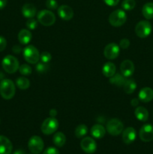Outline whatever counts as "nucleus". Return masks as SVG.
Here are the masks:
<instances>
[{
	"instance_id": "7",
	"label": "nucleus",
	"mask_w": 153,
	"mask_h": 154,
	"mask_svg": "<svg viewBox=\"0 0 153 154\" xmlns=\"http://www.w3.org/2000/svg\"><path fill=\"white\" fill-rule=\"evenodd\" d=\"M58 128V121L55 117H49L45 119L41 125V132L44 135H51L54 133Z\"/></svg>"
},
{
	"instance_id": "40",
	"label": "nucleus",
	"mask_w": 153,
	"mask_h": 154,
	"mask_svg": "<svg viewBox=\"0 0 153 154\" xmlns=\"http://www.w3.org/2000/svg\"><path fill=\"white\" fill-rule=\"evenodd\" d=\"M130 104H131L132 106L136 107L139 104V100L137 99H133L131 101H130Z\"/></svg>"
},
{
	"instance_id": "41",
	"label": "nucleus",
	"mask_w": 153,
	"mask_h": 154,
	"mask_svg": "<svg viewBox=\"0 0 153 154\" xmlns=\"http://www.w3.org/2000/svg\"><path fill=\"white\" fill-rule=\"evenodd\" d=\"M7 5V0H0V9H3Z\"/></svg>"
},
{
	"instance_id": "15",
	"label": "nucleus",
	"mask_w": 153,
	"mask_h": 154,
	"mask_svg": "<svg viewBox=\"0 0 153 154\" xmlns=\"http://www.w3.org/2000/svg\"><path fill=\"white\" fill-rule=\"evenodd\" d=\"M136 130L133 127H128L122 131V140L124 144H132L136 139Z\"/></svg>"
},
{
	"instance_id": "32",
	"label": "nucleus",
	"mask_w": 153,
	"mask_h": 154,
	"mask_svg": "<svg viewBox=\"0 0 153 154\" xmlns=\"http://www.w3.org/2000/svg\"><path fill=\"white\" fill-rule=\"evenodd\" d=\"M26 25L27 29L28 30H34L38 27V21L36 20L33 19V18H29L26 21Z\"/></svg>"
},
{
	"instance_id": "25",
	"label": "nucleus",
	"mask_w": 153,
	"mask_h": 154,
	"mask_svg": "<svg viewBox=\"0 0 153 154\" xmlns=\"http://www.w3.org/2000/svg\"><path fill=\"white\" fill-rule=\"evenodd\" d=\"M126 80L124 79V77L122 74H115L112 77L110 78V83L111 84L117 86V87H122L124 85Z\"/></svg>"
},
{
	"instance_id": "39",
	"label": "nucleus",
	"mask_w": 153,
	"mask_h": 154,
	"mask_svg": "<svg viewBox=\"0 0 153 154\" xmlns=\"http://www.w3.org/2000/svg\"><path fill=\"white\" fill-rule=\"evenodd\" d=\"M21 50L22 49H21L20 46H19V45H15V46L13 48V51L15 53V54H20Z\"/></svg>"
},
{
	"instance_id": "24",
	"label": "nucleus",
	"mask_w": 153,
	"mask_h": 154,
	"mask_svg": "<svg viewBox=\"0 0 153 154\" xmlns=\"http://www.w3.org/2000/svg\"><path fill=\"white\" fill-rule=\"evenodd\" d=\"M136 88V84L134 80L133 79H128L124 82L123 85V89H124V93L127 94H131L135 91Z\"/></svg>"
},
{
	"instance_id": "31",
	"label": "nucleus",
	"mask_w": 153,
	"mask_h": 154,
	"mask_svg": "<svg viewBox=\"0 0 153 154\" xmlns=\"http://www.w3.org/2000/svg\"><path fill=\"white\" fill-rule=\"evenodd\" d=\"M19 71L21 75L27 76V75H31L32 72V69L31 66H28V65L22 64V66H20L19 67Z\"/></svg>"
},
{
	"instance_id": "21",
	"label": "nucleus",
	"mask_w": 153,
	"mask_h": 154,
	"mask_svg": "<svg viewBox=\"0 0 153 154\" xmlns=\"http://www.w3.org/2000/svg\"><path fill=\"white\" fill-rule=\"evenodd\" d=\"M134 114L136 118L138 120L142 122H146L148 118V112L147 109H146L144 107L139 106L135 108Z\"/></svg>"
},
{
	"instance_id": "27",
	"label": "nucleus",
	"mask_w": 153,
	"mask_h": 154,
	"mask_svg": "<svg viewBox=\"0 0 153 154\" xmlns=\"http://www.w3.org/2000/svg\"><path fill=\"white\" fill-rule=\"evenodd\" d=\"M16 84L20 90H27L30 86V81L25 77H19L16 78Z\"/></svg>"
},
{
	"instance_id": "29",
	"label": "nucleus",
	"mask_w": 153,
	"mask_h": 154,
	"mask_svg": "<svg viewBox=\"0 0 153 154\" xmlns=\"http://www.w3.org/2000/svg\"><path fill=\"white\" fill-rule=\"evenodd\" d=\"M136 5L135 0H124L122 3V7L125 11L133 10Z\"/></svg>"
},
{
	"instance_id": "36",
	"label": "nucleus",
	"mask_w": 153,
	"mask_h": 154,
	"mask_svg": "<svg viewBox=\"0 0 153 154\" xmlns=\"http://www.w3.org/2000/svg\"><path fill=\"white\" fill-rule=\"evenodd\" d=\"M43 154H59V152H58V150L56 147H50L46 149Z\"/></svg>"
},
{
	"instance_id": "16",
	"label": "nucleus",
	"mask_w": 153,
	"mask_h": 154,
	"mask_svg": "<svg viewBox=\"0 0 153 154\" xmlns=\"http://www.w3.org/2000/svg\"><path fill=\"white\" fill-rule=\"evenodd\" d=\"M13 145L10 140L4 135H0V154H10Z\"/></svg>"
},
{
	"instance_id": "34",
	"label": "nucleus",
	"mask_w": 153,
	"mask_h": 154,
	"mask_svg": "<svg viewBox=\"0 0 153 154\" xmlns=\"http://www.w3.org/2000/svg\"><path fill=\"white\" fill-rule=\"evenodd\" d=\"M46 6L50 10H56L58 8V3L56 0H46Z\"/></svg>"
},
{
	"instance_id": "26",
	"label": "nucleus",
	"mask_w": 153,
	"mask_h": 154,
	"mask_svg": "<svg viewBox=\"0 0 153 154\" xmlns=\"http://www.w3.org/2000/svg\"><path fill=\"white\" fill-rule=\"evenodd\" d=\"M52 141H53L54 144L56 146H57L58 147H61L65 144L66 137L62 132H58L52 137Z\"/></svg>"
},
{
	"instance_id": "5",
	"label": "nucleus",
	"mask_w": 153,
	"mask_h": 154,
	"mask_svg": "<svg viewBox=\"0 0 153 154\" xmlns=\"http://www.w3.org/2000/svg\"><path fill=\"white\" fill-rule=\"evenodd\" d=\"M124 130L122 122L117 118H112L106 123V131L108 133L113 136H117Z\"/></svg>"
},
{
	"instance_id": "8",
	"label": "nucleus",
	"mask_w": 153,
	"mask_h": 154,
	"mask_svg": "<svg viewBox=\"0 0 153 154\" xmlns=\"http://www.w3.org/2000/svg\"><path fill=\"white\" fill-rule=\"evenodd\" d=\"M151 23L147 20H141L135 26V33L138 37L141 38H146L152 32Z\"/></svg>"
},
{
	"instance_id": "43",
	"label": "nucleus",
	"mask_w": 153,
	"mask_h": 154,
	"mask_svg": "<svg viewBox=\"0 0 153 154\" xmlns=\"http://www.w3.org/2000/svg\"><path fill=\"white\" fill-rule=\"evenodd\" d=\"M13 154H25V151H24V150H20H20H15V151L14 152Z\"/></svg>"
},
{
	"instance_id": "10",
	"label": "nucleus",
	"mask_w": 153,
	"mask_h": 154,
	"mask_svg": "<svg viewBox=\"0 0 153 154\" xmlns=\"http://www.w3.org/2000/svg\"><path fill=\"white\" fill-rule=\"evenodd\" d=\"M120 48L115 43H110L106 45L104 51V57L108 60H115L119 55Z\"/></svg>"
},
{
	"instance_id": "18",
	"label": "nucleus",
	"mask_w": 153,
	"mask_h": 154,
	"mask_svg": "<svg viewBox=\"0 0 153 154\" xmlns=\"http://www.w3.org/2000/svg\"><path fill=\"white\" fill-rule=\"evenodd\" d=\"M32 38V35L31 32L26 29H21L18 34V40L22 45L28 44L31 42Z\"/></svg>"
},
{
	"instance_id": "13",
	"label": "nucleus",
	"mask_w": 153,
	"mask_h": 154,
	"mask_svg": "<svg viewBox=\"0 0 153 154\" xmlns=\"http://www.w3.org/2000/svg\"><path fill=\"white\" fill-rule=\"evenodd\" d=\"M134 65L133 62L129 60H125L121 63L120 66V71L121 73L124 78H128L130 77L134 72Z\"/></svg>"
},
{
	"instance_id": "1",
	"label": "nucleus",
	"mask_w": 153,
	"mask_h": 154,
	"mask_svg": "<svg viewBox=\"0 0 153 154\" xmlns=\"http://www.w3.org/2000/svg\"><path fill=\"white\" fill-rule=\"evenodd\" d=\"M16 88L11 80L4 79L0 82V95L3 99L8 100L14 96Z\"/></svg>"
},
{
	"instance_id": "23",
	"label": "nucleus",
	"mask_w": 153,
	"mask_h": 154,
	"mask_svg": "<svg viewBox=\"0 0 153 154\" xmlns=\"http://www.w3.org/2000/svg\"><path fill=\"white\" fill-rule=\"evenodd\" d=\"M142 14L146 19H153V2L146 3L142 8Z\"/></svg>"
},
{
	"instance_id": "4",
	"label": "nucleus",
	"mask_w": 153,
	"mask_h": 154,
	"mask_svg": "<svg viewBox=\"0 0 153 154\" xmlns=\"http://www.w3.org/2000/svg\"><path fill=\"white\" fill-rule=\"evenodd\" d=\"M23 57L26 62L30 64H36L40 60V54L35 47L32 45L26 46L23 50Z\"/></svg>"
},
{
	"instance_id": "33",
	"label": "nucleus",
	"mask_w": 153,
	"mask_h": 154,
	"mask_svg": "<svg viewBox=\"0 0 153 154\" xmlns=\"http://www.w3.org/2000/svg\"><path fill=\"white\" fill-rule=\"evenodd\" d=\"M52 59V56L49 52H43L40 54V60L42 63H48Z\"/></svg>"
},
{
	"instance_id": "35",
	"label": "nucleus",
	"mask_w": 153,
	"mask_h": 154,
	"mask_svg": "<svg viewBox=\"0 0 153 154\" xmlns=\"http://www.w3.org/2000/svg\"><path fill=\"white\" fill-rule=\"evenodd\" d=\"M130 45V41L128 38H122L119 42V48L122 49H127Z\"/></svg>"
},
{
	"instance_id": "2",
	"label": "nucleus",
	"mask_w": 153,
	"mask_h": 154,
	"mask_svg": "<svg viewBox=\"0 0 153 154\" xmlns=\"http://www.w3.org/2000/svg\"><path fill=\"white\" fill-rule=\"evenodd\" d=\"M3 69L8 74H14L19 69V61L15 57L8 55L3 58L2 61Z\"/></svg>"
},
{
	"instance_id": "3",
	"label": "nucleus",
	"mask_w": 153,
	"mask_h": 154,
	"mask_svg": "<svg viewBox=\"0 0 153 154\" xmlns=\"http://www.w3.org/2000/svg\"><path fill=\"white\" fill-rule=\"evenodd\" d=\"M127 20V15L126 13L122 9H117L114 11L110 14L109 16V23L111 26L115 27L121 26Z\"/></svg>"
},
{
	"instance_id": "19",
	"label": "nucleus",
	"mask_w": 153,
	"mask_h": 154,
	"mask_svg": "<svg viewBox=\"0 0 153 154\" xmlns=\"http://www.w3.org/2000/svg\"><path fill=\"white\" fill-rule=\"evenodd\" d=\"M91 135L95 138H102L105 135L106 129L102 125L95 124L91 128Z\"/></svg>"
},
{
	"instance_id": "22",
	"label": "nucleus",
	"mask_w": 153,
	"mask_h": 154,
	"mask_svg": "<svg viewBox=\"0 0 153 154\" xmlns=\"http://www.w3.org/2000/svg\"><path fill=\"white\" fill-rule=\"evenodd\" d=\"M22 14L25 17L32 18L36 14V8L32 4H25L22 8Z\"/></svg>"
},
{
	"instance_id": "14",
	"label": "nucleus",
	"mask_w": 153,
	"mask_h": 154,
	"mask_svg": "<svg viewBox=\"0 0 153 154\" xmlns=\"http://www.w3.org/2000/svg\"><path fill=\"white\" fill-rule=\"evenodd\" d=\"M58 15L64 20H70L74 17V11L70 6L62 5L58 8Z\"/></svg>"
},
{
	"instance_id": "17",
	"label": "nucleus",
	"mask_w": 153,
	"mask_h": 154,
	"mask_svg": "<svg viewBox=\"0 0 153 154\" xmlns=\"http://www.w3.org/2000/svg\"><path fill=\"white\" fill-rule=\"evenodd\" d=\"M138 97L141 102L145 103L151 102L153 99V90L150 87H143L139 92Z\"/></svg>"
},
{
	"instance_id": "42",
	"label": "nucleus",
	"mask_w": 153,
	"mask_h": 154,
	"mask_svg": "<svg viewBox=\"0 0 153 154\" xmlns=\"http://www.w3.org/2000/svg\"><path fill=\"white\" fill-rule=\"evenodd\" d=\"M57 115V111L56 109H51L50 111V116L52 117H55Z\"/></svg>"
},
{
	"instance_id": "37",
	"label": "nucleus",
	"mask_w": 153,
	"mask_h": 154,
	"mask_svg": "<svg viewBox=\"0 0 153 154\" xmlns=\"http://www.w3.org/2000/svg\"><path fill=\"white\" fill-rule=\"evenodd\" d=\"M7 46V41L2 36H0V52L3 51Z\"/></svg>"
},
{
	"instance_id": "11",
	"label": "nucleus",
	"mask_w": 153,
	"mask_h": 154,
	"mask_svg": "<svg viewBox=\"0 0 153 154\" xmlns=\"http://www.w3.org/2000/svg\"><path fill=\"white\" fill-rule=\"evenodd\" d=\"M80 147L82 150L86 153H93L96 151L97 144L93 138L90 137H86L82 138L80 142Z\"/></svg>"
},
{
	"instance_id": "12",
	"label": "nucleus",
	"mask_w": 153,
	"mask_h": 154,
	"mask_svg": "<svg viewBox=\"0 0 153 154\" xmlns=\"http://www.w3.org/2000/svg\"><path fill=\"white\" fill-rule=\"evenodd\" d=\"M140 138L144 142H149L153 140V126L151 124H145L140 128Z\"/></svg>"
},
{
	"instance_id": "30",
	"label": "nucleus",
	"mask_w": 153,
	"mask_h": 154,
	"mask_svg": "<svg viewBox=\"0 0 153 154\" xmlns=\"http://www.w3.org/2000/svg\"><path fill=\"white\" fill-rule=\"evenodd\" d=\"M35 69L37 71V72H38V73L44 74L47 72V71H49L50 67L47 63H44L41 62V63H37V65L35 66Z\"/></svg>"
},
{
	"instance_id": "38",
	"label": "nucleus",
	"mask_w": 153,
	"mask_h": 154,
	"mask_svg": "<svg viewBox=\"0 0 153 154\" xmlns=\"http://www.w3.org/2000/svg\"><path fill=\"white\" fill-rule=\"evenodd\" d=\"M104 2L106 5L112 7V6L117 5L119 2V0H104Z\"/></svg>"
},
{
	"instance_id": "20",
	"label": "nucleus",
	"mask_w": 153,
	"mask_h": 154,
	"mask_svg": "<svg viewBox=\"0 0 153 154\" xmlns=\"http://www.w3.org/2000/svg\"><path fill=\"white\" fill-rule=\"evenodd\" d=\"M116 71V67L115 64L110 62L105 63L102 68V73L106 78H110L112 75H115Z\"/></svg>"
},
{
	"instance_id": "28",
	"label": "nucleus",
	"mask_w": 153,
	"mask_h": 154,
	"mask_svg": "<svg viewBox=\"0 0 153 154\" xmlns=\"http://www.w3.org/2000/svg\"><path fill=\"white\" fill-rule=\"evenodd\" d=\"M88 132V128L85 124H80L76 126V129H75V135L78 138H82L85 136Z\"/></svg>"
},
{
	"instance_id": "9",
	"label": "nucleus",
	"mask_w": 153,
	"mask_h": 154,
	"mask_svg": "<svg viewBox=\"0 0 153 154\" xmlns=\"http://www.w3.org/2000/svg\"><path fill=\"white\" fill-rule=\"evenodd\" d=\"M44 144L40 137L34 135L28 140V150L33 154H40L43 150Z\"/></svg>"
},
{
	"instance_id": "6",
	"label": "nucleus",
	"mask_w": 153,
	"mask_h": 154,
	"mask_svg": "<svg viewBox=\"0 0 153 154\" xmlns=\"http://www.w3.org/2000/svg\"><path fill=\"white\" fill-rule=\"evenodd\" d=\"M38 21L41 25L50 26L55 23L56 16L53 12L49 10H42L38 14Z\"/></svg>"
}]
</instances>
